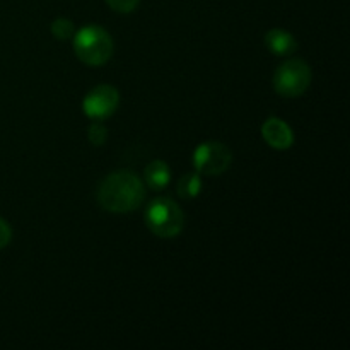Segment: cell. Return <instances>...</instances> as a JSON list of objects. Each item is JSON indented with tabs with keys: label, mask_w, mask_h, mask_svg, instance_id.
<instances>
[{
	"label": "cell",
	"mask_w": 350,
	"mask_h": 350,
	"mask_svg": "<svg viewBox=\"0 0 350 350\" xmlns=\"http://www.w3.org/2000/svg\"><path fill=\"white\" fill-rule=\"evenodd\" d=\"M263 139L269 146H272L273 149H289L293 146V132H291L289 126L279 118H269L262 126Z\"/></svg>",
	"instance_id": "52a82bcc"
},
{
	"label": "cell",
	"mask_w": 350,
	"mask_h": 350,
	"mask_svg": "<svg viewBox=\"0 0 350 350\" xmlns=\"http://www.w3.org/2000/svg\"><path fill=\"white\" fill-rule=\"evenodd\" d=\"M74 51L82 64L99 67L111 58L113 40L103 27L85 26L74 36Z\"/></svg>",
	"instance_id": "7a4b0ae2"
},
{
	"label": "cell",
	"mask_w": 350,
	"mask_h": 350,
	"mask_svg": "<svg viewBox=\"0 0 350 350\" xmlns=\"http://www.w3.org/2000/svg\"><path fill=\"white\" fill-rule=\"evenodd\" d=\"M185 215L176 202L171 198H154L146 212V224L159 238H174L183 229Z\"/></svg>",
	"instance_id": "3957f363"
},
{
	"label": "cell",
	"mask_w": 350,
	"mask_h": 350,
	"mask_svg": "<svg viewBox=\"0 0 350 350\" xmlns=\"http://www.w3.org/2000/svg\"><path fill=\"white\" fill-rule=\"evenodd\" d=\"M265 44L272 53L286 57L296 51L297 41L291 33L284 29H272L265 34Z\"/></svg>",
	"instance_id": "ba28073f"
},
{
	"label": "cell",
	"mask_w": 350,
	"mask_h": 350,
	"mask_svg": "<svg viewBox=\"0 0 350 350\" xmlns=\"http://www.w3.org/2000/svg\"><path fill=\"white\" fill-rule=\"evenodd\" d=\"M146 181L152 190H163L170 183V167L164 161H152L146 167Z\"/></svg>",
	"instance_id": "9c48e42d"
},
{
	"label": "cell",
	"mask_w": 350,
	"mask_h": 350,
	"mask_svg": "<svg viewBox=\"0 0 350 350\" xmlns=\"http://www.w3.org/2000/svg\"><path fill=\"white\" fill-rule=\"evenodd\" d=\"M178 195H180L183 200H191V198L198 197V193L202 191V180L198 173H187L180 178L178 181Z\"/></svg>",
	"instance_id": "30bf717a"
},
{
	"label": "cell",
	"mask_w": 350,
	"mask_h": 350,
	"mask_svg": "<svg viewBox=\"0 0 350 350\" xmlns=\"http://www.w3.org/2000/svg\"><path fill=\"white\" fill-rule=\"evenodd\" d=\"M74 24H72L70 19H65V17H60V19L53 21L51 24V33L57 40H68L70 36H74Z\"/></svg>",
	"instance_id": "8fae6325"
},
{
	"label": "cell",
	"mask_w": 350,
	"mask_h": 350,
	"mask_svg": "<svg viewBox=\"0 0 350 350\" xmlns=\"http://www.w3.org/2000/svg\"><path fill=\"white\" fill-rule=\"evenodd\" d=\"M10 239H12V229H10V226L0 217V250L5 248L10 243Z\"/></svg>",
	"instance_id": "5bb4252c"
},
{
	"label": "cell",
	"mask_w": 350,
	"mask_h": 350,
	"mask_svg": "<svg viewBox=\"0 0 350 350\" xmlns=\"http://www.w3.org/2000/svg\"><path fill=\"white\" fill-rule=\"evenodd\" d=\"M146 188L142 180L132 171H115L108 174L98 187V202L105 211L126 214L142 205Z\"/></svg>",
	"instance_id": "6da1fadb"
},
{
	"label": "cell",
	"mask_w": 350,
	"mask_h": 350,
	"mask_svg": "<svg viewBox=\"0 0 350 350\" xmlns=\"http://www.w3.org/2000/svg\"><path fill=\"white\" fill-rule=\"evenodd\" d=\"M120 94L113 85H98L84 99V113L89 118L105 120L116 111Z\"/></svg>",
	"instance_id": "8992f818"
},
{
	"label": "cell",
	"mask_w": 350,
	"mask_h": 350,
	"mask_svg": "<svg viewBox=\"0 0 350 350\" xmlns=\"http://www.w3.org/2000/svg\"><path fill=\"white\" fill-rule=\"evenodd\" d=\"M311 84V68L304 60H289L280 65L273 74V88L280 96L296 98Z\"/></svg>",
	"instance_id": "277c9868"
},
{
	"label": "cell",
	"mask_w": 350,
	"mask_h": 350,
	"mask_svg": "<svg viewBox=\"0 0 350 350\" xmlns=\"http://www.w3.org/2000/svg\"><path fill=\"white\" fill-rule=\"evenodd\" d=\"M232 163V154L228 146L221 142H205L197 147L193 156V164L197 173L207 176L222 174Z\"/></svg>",
	"instance_id": "5b68a950"
},
{
	"label": "cell",
	"mask_w": 350,
	"mask_h": 350,
	"mask_svg": "<svg viewBox=\"0 0 350 350\" xmlns=\"http://www.w3.org/2000/svg\"><path fill=\"white\" fill-rule=\"evenodd\" d=\"M140 0H106V3H108L113 10L122 14H129L132 12V10H135Z\"/></svg>",
	"instance_id": "4fadbf2b"
},
{
	"label": "cell",
	"mask_w": 350,
	"mask_h": 350,
	"mask_svg": "<svg viewBox=\"0 0 350 350\" xmlns=\"http://www.w3.org/2000/svg\"><path fill=\"white\" fill-rule=\"evenodd\" d=\"M88 139L92 146L96 147L103 146V144L106 142V139H108V130H106L103 125H99V123H94V125L89 126Z\"/></svg>",
	"instance_id": "7c38bea8"
}]
</instances>
